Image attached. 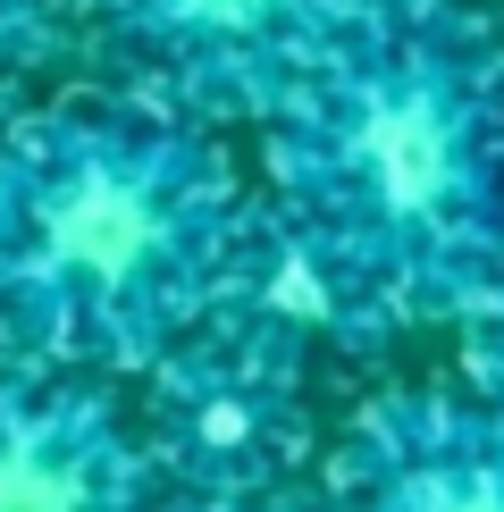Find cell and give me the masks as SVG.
<instances>
[{
	"label": "cell",
	"instance_id": "277c9868",
	"mask_svg": "<svg viewBox=\"0 0 504 512\" xmlns=\"http://www.w3.org/2000/svg\"><path fill=\"white\" fill-rule=\"evenodd\" d=\"M101 26L194 110L286 118L311 76L370 26V0H101Z\"/></svg>",
	"mask_w": 504,
	"mask_h": 512
},
{
	"label": "cell",
	"instance_id": "5b68a950",
	"mask_svg": "<svg viewBox=\"0 0 504 512\" xmlns=\"http://www.w3.org/2000/svg\"><path fill=\"white\" fill-rule=\"evenodd\" d=\"M0 512H168L160 471L84 387L0 370Z\"/></svg>",
	"mask_w": 504,
	"mask_h": 512
},
{
	"label": "cell",
	"instance_id": "7a4b0ae2",
	"mask_svg": "<svg viewBox=\"0 0 504 512\" xmlns=\"http://www.w3.org/2000/svg\"><path fill=\"white\" fill-rule=\"evenodd\" d=\"M252 252L236 177L160 118L51 110L0 135V345L26 370H160Z\"/></svg>",
	"mask_w": 504,
	"mask_h": 512
},
{
	"label": "cell",
	"instance_id": "3957f363",
	"mask_svg": "<svg viewBox=\"0 0 504 512\" xmlns=\"http://www.w3.org/2000/svg\"><path fill=\"white\" fill-rule=\"evenodd\" d=\"M303 345L261 303H227L202 336H185L160 361L152 387V471L177 487V504H269L286 462L303 454Z\"/></svg>",
	"mask_w": 504,
	"mask_h": 512
},
{
	"label": "cell",
	"instance_id": "30bf717a",
	"mask_svg": "<svg viewBox=\"0 0 504 512\" xmlns=\"http://www.w3.org/2000/svg\"><path fill=\"white\" fill-rule=\"evenodd\" d=\"M168 512H294V504L269 496V504H168Z\"/></svg>",
	"mask_w": 504,
	"mask_h": 512
},
{
	"label": "cell",
	"instance_id": "8992f818",
	"mask_svg": "<svg viewBox=\"0 0 504 512\" xmlns=\"http://www.w3.org/2000/svg\"><path fill=\"white\" fill-rule=\"evenodd\" d=\"M345 512H504V420L479 395L370 412L345 454Z\"/></svg>",
	"mask_w": 504,
	"mask_h": 512
},
{
	"label": "cell",
	"instance_id": "ba28073f",
	"mask_svg": "<svg viewBox=\"0 0 504 512\" xmlns=\"http://www.w3.org/2000/svg\"><path fill=\"white\" fill-rule=\"evenodd\" d=\"M471 378H479V403L504 420V294L479 311V328H471Z\"/></svg>",
	"mask_w": 504,
	"mask_h": 512
},
{
	"label": "cell",
	"instance_id": "9c48e42d",
	"mask_svg": "<svg viewBox=\"0 0 504 512\" xmlns=\"http://www.w3.org/2000/svg\"><path fill=\"white\" fill-rule=\"evenodd\" d=\"M454 0H370V17H412V26H437Z\"/></svg>",
	"mask_w": 504,
	"mask_h": 512
},
{
	"label": "cell",
	"instance_id": "6da1fadb",
	"mask_svg": "<svg viewBox=\"0 0 504 512\" xmlns=\"http://www.w3.org/2000/svg\"><path fill=\"white\" fill-rule=\"evenodd\" d=\"M278 135V236L345 328L488 311L504 294V126L437 26L370 17Z\"/></svg>",
	"mask_w": 504,
	"mask_h": 512
},
{
	"label": "cell",
	"instance_id": "52a82bcc",
	"mask_svg": "<svg viewBox=\"0 0 504 512\" xmlns=\"http://www.w3.org/2000/svg\"><path fill=\"white\" fill-rule=\"evenodd\" d=\"M34 42H42V0H0V101L34 68Z\"/></svg>",
	"mask_w": 504,
	"mask_h": 512
}]
</instances>
